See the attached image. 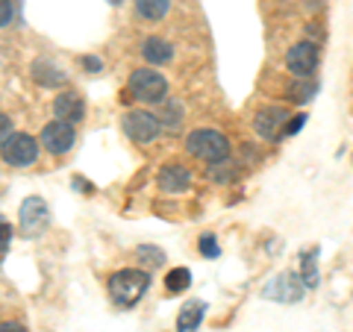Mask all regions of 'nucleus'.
<instances>
[{
    "instance_id": "ddd939ff",
    "label": "nucleus",
    "mask_w": 353,
    "mask_h": 332,
    "mask_svg": "<svg viewBox=\"0 0 353 332\" xmlns=\"http://www.w3.org/2000/svg\"><path fill=\"white\" fill-rule=\"evenodd\" d=\"M206 315V303L203 300H189L180 315H176V332H194L197 326H201V320Z\"/></svg>"
},
{
    "instance_id": "5701e85b",
    "label": "nucleus",
    "mask_w": 353,
    "mask_h": 332,
    "mask_svg": "<svg viewBox=\"0 0 353 332\" xmlns=\"http://www.w3.org/2000/svg\"><path fill=\"white\" fill-rule=\"evenodd\" d=\"M12 21V0H0V27Z\"/></svg>"
},
{
    "instance_id": "dca6fc26",
    "label": "nucleus",
    "mask_w": 353,
    "mask_h": 332,
    "mask_svg": "<svg viewBox=\"0 0 353 332\" xmlns=\"http://www.w3.org/2000/svg\"><path fill=\"white\" fill-rule=\"evenodd\" d=\"M32 76H36V83H41V85H62L65 83V74L53 62H36L32 65Z\"/></svg>"
},
{
    "instance_id": "4468645a",
    "label": "nucleus",
    "mask_w": 353,
    "mask_h": 332,
    "mask_svg": "<svg viewBox=\"0 0 353 332\" xmlns=\"http://www.w3.org/2000/svg\"><path fill=\"white\" fill-rule=\"evenodd\" d=\"M141 56L150 65H165L174 59V48H171V41L153 36V39H145V44H141Z\"/></svg>"
},
{
    "instance_id": "f3484780",
    "label": "nucleus",
    "mask_w": 353,
    "mask_h": 332,
    "mask_svg": "<svg viewBox=\"0 0 353 332\" xmlns=\"http://www.w3.org/2000/svg\"><path fill=\"white\" fill-rule=\"evenodd\" d=\"M318 250H306L303 253V262H301V280H303V285L306 289H315L318 282H321V273H318Z\"/></svg>"
},
{
    "instance_id": "393cba45",
    "label": "nucleus",
    "mask_w": 353,
    "mask_h": 332,
    "mask_svg": "<svg viewBox=\"0 0 353 332\" xmlns=\"http://www.w3.org/2000/svg\"><path fill=\"white\" fill-rule=\"evenodd\" d=\"M83 65H85V68H92V71H101V59H94V56H85Z\"/></svg>"
},
{
    "instance_id": "a878e982",
    "label": "nucleus",
    "mask_w": 353,
    "mask_h": 332,
    "mask_svg": "<svg viewBox=\"0 0 353 332\" xmlns=\"http://www.w3.org/2000/svg\"><path fill=\"white\" fill-rule=\"evenodd\" d=\"M0 332H27V329L18 326V324H3V326H0Z\"/></svg>"
},
{
    "instance_id": "f8f14e48",
    "label": "nucleus",
    "mask_w": 353,
    "mask_h": 332,
    "mask_svg": "<svg viewBox=\"0 0 353 332\" xmlns=\"http://www.w3.org/2000/svg\"><path fill=\"white\" fill-rule=\"evenodd\" d=\"M192 185V174L185 171V165L180 162H168L165 168L159 171V188L168 194H180L185 191V188Z\"/></svg>"
},
{
    "instance_id": "7ed1b4c3",
    "label": "nucleus",
    "mask_w": 353,
    "mask_h": 332,
    "mask_svg": "<svg viewBox=\"0 0 353 332\" xmlns=\"http://www.w3.org/2000/svg\"><path fill=\"white\" fill-rule=\"evenodd\" d=\"M130 92L141 103H162L165 94H168V83H165V76L159 71L139 68L130 74Z\"/></svg>"
},
{
    "instance_id": "9d476101",
    "label": "nucleus",
    "mask_w": 353,
    "mask_h": 332,
    "mask_svg": "<svg viewBox=\"0 0 353 332\" xmlns=\"http://www.w3.org/2000/svg\"><path fill=\"white\" fill-rule=\"evenodd\" d=\"M285 121H289V112L280 106H265L256 112V121H253V127H256V132L262 138H271V141H277L283 138V127H285Z\"/></svg>"
},
{
    "instance_id": "9b49d317",
    "label": "nucleus",
    "mask_w": 353,
    "mask_h": 332,
    "mask_svg": "<svg viewBox=\"0 0 353 332\" xmlns=\"http://www.w3.org/2000/svg\"><path fill=\"white\" fill-rule=\"evenodd\" d=\"M53 115H57V121H65V124H80L85 118V101L77 92H62L53 101Z\"/></svg>"
},
{
    "instance_id": "423d86ee",
    "label": "nucleus",
    "mask_w": 353,
    "mask_h": 332,
    "mask_svg": "<svg viewBox=\"0 0 353 332\" xmlns=\"http://www.w3.org/2000/svg\"><path fill=\"white\" fill-rule=\"evenodd\" d=\"M318 59L321 56H318V48L312 41H297L294 48H289V53H285V68L294 76H301V80H309L318 68Z\"/></svg>"
},
{
    "instance_id": "20e7f679",
    "label": "nucleus",
    "mask_w": 353,
    "mask_h": 332,
    "mask_svg": "<svg viewBox=\"0 0 353 332\" xmlns=\"http://www.w3.org/2000/svg\"><path fill=\"white\" fill-rule=\"evenodd\" d=\"M303 294H306V285L301 280V273H294V271L277 273L262 289V297H268L274 303H297V300H303Z\"/></svg>"
},
{
    "instance_id": "b1692460",
    "label": "nucleus",
    "mask_w": 353,
    "mask_h": 332,
    "mask_svg": "<svg viewBox=\"0 0 353 332\" xmlns=\"http://www.w3.org/2000/svg\"><path fill=\"white\" fill-rule=\"evenodd\" d=\"M9 136H12V121H9L3 112H0V145H3Z\"/></svg>"
},
{
    "instance_id": "f257e3e1",
    "label": "nucleus",
    "mask_w": 353,
    "mask_h": 332,
    "mask_svg": "<svg viewBox=\"0 0 353 332\" xmlns=\"http://www.w3.org/2000/svg\"><path fill=\"white\" fill-rule=\"evenodd\" d=\"M150 285V276L145 271H136V268H124V271H115L109 276V297L118 303V306H136L141 297H145Z\"/></svg>"
},
{
    "instance_id": "6e6552de",
    "label": "nucleus",
    "mask_w": 353,
    "mask_h": 332,
    "mask_svg": "<svg viewBox=\"0 0 353 332\" xmlns=\"http://www.w3.org/2000/svg\"><path fill=\"white\" fill-rule=\"evenodd\" d=\"M48 203L41 200V197H27L24 203H21V229H24V236H39V232L48 227Z\"/></svg>"
},
{
    "instance_id": "0eeeda50",
    "label": "nucleus",
    "mask_w": 353,
    "mask_h": 332,
    "mask_svg": "<svg viewBox=\"0 0 353 332\" xmlns=\"http://www.w3.org/2000/svg\"><path fill=\"white\" fill-rule=\"evenodd\" d=\"M124 132L132 141H139V145H150V141L159 136V118L150 112H127Z\"/></svg>"
},
{
    "instance_id": "1a4fd4ad",
    "label": "nucleus",
    "mask_w": 353,
    "mask_h": 332,
    "mask_svg": "<svg viewBox=\"0 0 353 332\" xmlns=\"http://www.w3.org/2000/svg\"><path fill=\"white\" fill-rule=\"evenodd\" d=\"M74 141H77V132L71 124H65V121H53V124H48L41 129V145L48 147L50 153H68L74 147Z\"/></svg>"
},
{
    "instance_id": "412c9836",
    "label": "nucleus",
    "mask_w": 353,
    "mask_h": 332,
    "mask_svg": "<svg viewBox=\"0 0 353 332\" xmlns=\"http://www.w3.org/2000/svg\"><path fill=\"white\" fill-rule=\"evenodd\" d=\"M315 92H318V85L315 83H306V85H294L292 92H289V97H292V101H297V103H306V101H312Z\"/></svg>"
},
{
    "instance_id": "6ab92c4d",
    "label": "nucleus",
    "mask_w": 353,
    "mask_h": 332,
    "mask_svg": "<svg viewBox=\"0 0 353 332\" xmlns=\"http://www.w3.org/2000/svg\"><path fill=\"white\" fill-rule=\"evenodd\" d=\"M157 118H162V121H159V127L165 124V127L176 129V127H180V121H183V106H180V103H174V101H168V103H165V112L157 115Z\"/></svg>"
},
{
    "instance_id": "a211bd4d",
    "label": "nucleus",
    "mask_w": 353,
    "mask_h": 332,
    "mask_svg": "<svg viewBox=\"0 0 353 332\" xmlns=\"http://www.w3.org/2000/svg\"><path fill=\"white\" fill-rule=\"evenodd\" d=\"M192 285V271L189 268H176V271H171L168 276H165V289H168L171 294H180V291H185Z\"/></svg>"
},
{
    "instance_id": "f03ea898",
    "label": "nucleus",
    "mask_w": 353,
    "mask_h": 332,
    "mask_svg": "<svg viewBox=\"0 0 353 332\" xmlns=\"http://www.w3.org/2000/svg\"><path fill=\"white\" fill-rule=\"evenodd\" d=\"M185 150H189L194 159L221 162L230 156V141L224 132H218V129H194L192 136L185 138Z\"/></svg>"
},
{
    "instance_id": "aec40b11",
    "label": "nucleus",
    "mask_w": 353,
    "mask_h": 332,
    "mask_svg": "<svg viewBox=\"0 0 353 332\" xmlns=\"http://www.w3.org/2000/svg\"><path fill=\"white\" fill-rule=\"evenodd\" d=\"M201 256H206V259H218V253H221V247H218V241H215V236L212 232H206V236H201Z\"/></svg>"
},
{
    "instance_id": "bb28decb",
    "label": "nucleus",
    "mask_w": 353,
    "mask_h": 332,
    "mask_svg": "<svg viewBox=\"0 0 353 332\" xmlns=\"http://www.w3.org/2000/svg\"><path fill=\"white\" fill-rule=\"evenodd\" d=\"M109 3H112V6H118V3H121V0H109Z\"/></svg>"
},
{
    "instance_id": "2eb2a0df",
    "label": "nucleus",
    "mask_w": 353,
    "mask_h": 332,
    "mask_svg": "<svg viewBox=\"0 0 353 332\" xmlns=\"http://www.w3.org/2000/svg\"><path fill=\"white\" fill-rule=\"evenodd\" d=\"M171 9V0H136V12L145 21H162Z\"/></svg>"
},
{
    "instance_id": "39448f33",
    "label": "nucleus",
    "mask_w": 353,
    "mask_h": 332,
    "mask_svg": "<svg viewBox=\"0 0 353 332\" xmlns=\"http://www.w3.org/2000/svg\"><path fill=\"white\" fill-rule=\"evenodd\" d=\"M0 153H3L6 165L27 168V165H32V162H36V156H39V141L32 136H24V132H12V136L0 145Z\"/></svg>"
},
{
    "instance_id": "4be33fe9",
    "label": "nucleus",
    "mask_w": 353,
    "mask_h": 332,
    "mask_svg": "<svg viewBox=\"0 0 353 332\" xmlns=\"http://www.w3.org/2000/svg\"><path fill=\"white\" fill-rule=\"evenodd\" d=\"M224 162H227V159L212 162V165H215V168H212V180H215V183H230V180H233V176H236V174L230 171V168H224Z\"/></svg>"
}]
</instances>
